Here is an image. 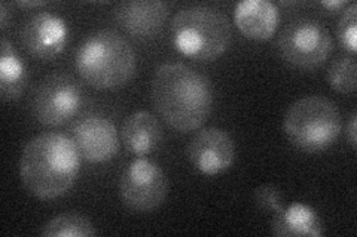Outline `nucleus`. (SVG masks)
Instances as JSON below:
<instances>
[{
	"mask_svg": "<svg viewBox=\"0 0 357 237\" xmlns=\"http://www.w3.org/2000/svg\"><path fill=\"white\" fill-rule=\"evenodd\" d=\"M170 3L158 0H130L115 6L114 18L116 24L128 35L148 39L162 30L170 13Z\"/></svg>",
	"mask_w": 357,
	"mask_h": 237,
	"instance_id": "nucleus-12",
	"label": "nucleus"
},
{
	"mask_svg": "<svg viewBox=\"0 0 357 237\" xmlns=\"http://www.w3.org/2000/svg\"><path fill=\"white\" fill-rule=\"evenodd\" d=\"M277 48L286 63L299 69H316L331 55L332 36L320 21L296 18L280 33Z\"/></svg>",
	"mask_w": 357,
	"mask_h": 237,
	"instance_id": "nucleus-7",
	"label": "nucleus"
},
{
	"mask_svg": "<svg viewBox=\"0 0 357 237\" xmlns=\"http://www.w3.org/2000/svg\"><path fill=\"white\" fill-rule=\"evenodd\" d=\"M82 106V89L69 74L43 77L30 97V111L40 125L57 128L76 116Z\"/></svg>",
	"mask_w": 357,
	"mask_h": 237,
	"instance_id": "nucleus-6",
	"label": "nucleus"
},
{
	"mask_svg": "<svg viewBox=\"0 0 357 237\" xmlns=\"http://www.w3.org/2000/svg\"><path fill=\"white\" fill-rule=\"evenodd\" d=\"M186 156L203 175L227 172L236 159V144L231 135L220 128H203L188 144Z\"/></svg>",
	"mask_w": 357,
	"mask_h": 237,
	"instance_id": "nucleus-10",
	"label": "nucleus"
},
{
	"mask_svg": "<svg viewBox=\"0 0 357 237\" xmlns=\"http://www.w3.org/2000/svg\"><path fill=\"white\" fill-rule=\"evenodd\" d=\"M172 40L182 55L197 61H213L227 52L232 31L228 17L219 8L192 5L173 17Z\"/></svg>",
	"mask_w": 357,
	"mask_h": 237,
	"instance_id": "nucleus-4",
	"label": "nucleus"
},
{
	"mask_svg": "<svg viewBox=\"0 0 357 237\" xmlns=\"http://www.w3.org/2000/svg\"><path fill=\"white\" fill-rule=\"evenodd\" d=\"M75 63L82 81L97 89L126 86L137 67L136 52L130 42L109 28L88 35L77 48Z\"/></svg>",
	"mask_w": 357,
	"mask_h": 237,
	"instance_id": "nucleus-3",
	"label": "nucleus"
},
{
	"mask_svg": "<svg viewBox=\"0 0 357 237\" xmlns=\"http://www.w3.org/2000/svg\"><path fill=\"white\" fill-rule=\"evenodd\" d=\"M169 195V178L162 167L146 157L132 161L119 179V196L124 206L136 213L158 209Z\"/></svg>",
	"mask_w": 357,
	"mask_h": 237,
	"instance_id": "nucleus-8",
	"label": "nucleus"
},
{
	"mask_svg": "<svg viewBox=\"0 0 357 237\" xmlns=\"http://www.w3.org/2000/svg\"><path fill=\"white\" fill-rule=\"evenodd\" d=\"M9 24V8H8V3L2 2L0 3V28H2V31L6 30Z\"/></svg>",
	"mask_w": 357,
	"mask_h": 237,
	"instance_id": "nucleus-23",
	"label": "nucleus"
},
{
	"mask_svg": "<svg viewBox=\"0 0 357 237\" xmlns=\"http://www.w3.org/2000/svg\"><path fill=\"white\" fill-rule=\"evenodd\" d=\"M164 140L160 120L149 111H136L121 126V141L127 152L144 157L153 153Z\"/></svg>",
	"mask_w": 357,
	"mask_h": 237,
	"instance_id": "nucleus-14",
	"label": "nucleus"
},
{
	"mask_svg": "<svg viewBox=\"0 0 357 237\" xmlns=\"http://www.w3.org/2000/svg\"><path fill=\"white\" fill-rule=\"evenodd\" d=\"M81 171V154L73 140L59 132L31 138L20 159V178L29 193L40 200L64 196Z\"/></svg>",
	"mask_w": 357,
	"mask_h": 237,
	"instance_id": "nucleus-2",
	"label": "nucleus"
},
{
	"mask_svg": "<svg viewBox=\"0 0 357 237\" xmlns=\"http://www.w3.org/2000/svg\"><path fill=\"white\" fill-rule=\"evenodd\" d=\"M337 36L342 48L350 54L357 52V5L350 3L345 6L344 13L338 21Z\"/></svg>",
	"mask_w": 357,
	"mask_h": 237,
	"instance_id": "nucleus-19",
	"label": "nucleus"
},
{
	"mask_svg": "<svg viewBox=\"0 0 357 237\" xmlns=\"http://www.w3.org/2000/svg\"><path fill=\"white\" fill-rule=\"evenodd\" d=\"M20 43L31 56L52 61L60 56L69 42V26L52 13H36L22 22L18 30Z\"/></svg>",
	"mask_w": 357,
	"mask_h": 237,
	"instance_id": "nucleus-9",
	"label": "nucleus"
},
{
	"mask_svg": "<svg viewBox=\"0 0 357 237\" xmlns=\"http://www.w3.org/2000/svg\"><path fill=\"white\" fill-rule=\"evenodd\" d=\"M2 56H0V97L8 101L18 99L29 82V72L24 61L15 51L14 44L8 39L0 43Z\"/></svg>",
	"mask_w": 357,
	"mask_h": 237,
	"instance_id": "nucleus-16",
	"label": "nucleus"
},
{
	"mask_svg": "<svg viewBox=\"0 0 357 237\" xmlns=\"http://www.w3.org/2000/svg\"><path fill=\"white\" fill-rule=\"evenodd\" d=\"M347 138L349 142L351 145V149H357V115L356 111H353V115L349 120V125H347Z\"/></svg>",
	"mask_w": 357,
	"mask_h": 237,
	"instance_id": "nucleus-21",
	"label": "nucleus"
},
{
	"mask_svg": "<svg viewBox=\"0 0 357 237\" xmlns=\"http://www.w3.org/2000/svg\"><path fill=\"white\" fill-rule=\"evenodd\" d=\"M73 141L81 157L89 163H106L119 149L115 123L105 116L89 115L75 125Z\"/></svg>",
	"mask_w": 357,
	"mask_h": 237,
	"instance_id": "nucleus-11",
	"label": "nucleus"
},
{
	"mask_svg": "<svg viewBox=\"0 0 357 237\" xmlns=\"http://www.w3.org/2000/svg\"><path fill=\"white\" fill-rule=\"evenodd\" d=\"M234 21L245 38L268 40L277 31L280 10L270 0H243L234 9Z\"/></svg>",
	"mask_w": 357,
	"mask_h": 237,
	"instance_id": "nucleus-13",
	"label": "nucleus"
},
{
	"mask_svg": "<svg viewBox=\"0 0 357 237\" xmlns=\"http://www.w3.org/2000/svg\"><path fill=\"white\" fill-rule=\"evenodd\" d=\"M342 128L338 107L319 95L304 97L290 106L284 115L283 131L299 152L314 154L337 142Z\"/></svg>",
	"mask_w": 357,
	"mask_h": 237,
	"instance_id": "nucleus-5",
	"label": "nucleus"
},
{
	"mask_svg": "<svg viewBox=\"0 0 357 237\" xmlns=\"http://www.w3.org/2000/svg\"><path fill=\"white\" fill-rule=\"evenodd\" d=\"M328 82L333 91L353 94L357 86V64L353 56L341 55L328 69Z\"/></svg>",
	"mask_w": 357,
	"mask_h": 237,
	"instance_id": "nucleus-18",
	"label": "nucleus"
},
{
	"mask_svg": "<svg viewBox=\"0 0 357 237\" xmlns=\"http://www.w3.org/2000/svg\"><path fill=\"white\" fill-rule=\"evenodd\" d=\"M320 6L325 8L328 13H338V10L347 6V3L342 2V0H328V2H321Z\"/></svg>",
	"mask_w": 357,
	"mask_h": 237,
	"instance_id": "nucleus-22",
	"label": "nucleus"
},
{
	"mask_svg": "<svg viewBox=\"0 0 357 237\" xmlns=\"http://www.w3.org/2000/svg\"><path fill=\"white\" fill-rule=\"evenodd\" d=\"M43 237H91L97 234L94 224L77 212L54 217L42 227Z\"/></svg>",
	"mask_w": 357,
	"mask_h": 237,
	"instance_id": "nucleus-17",
	"label": "nucleus"
},
{
	"mask_svg": "<svg viewBox=\"0 0 357 237\" xmlns=\"http://www.w3.org/2000/svg\"><path fill=\"white\" fill-rule=\"evenodd\" d=\"M271 233L278 237H317L325 234V222L311 206L298 202L274 213Z\"/></svg>",
	"mask_w": 357,
	"mask_h": 237,
	"instance_id": "nucleus-15",
	"label": "nucleus"
},
{
	"mask_svg": "<svg viewBox=\"0 0 357 237\" xmlns=\"http://www.w3.org/2000/svg\"><path fill=\"white\" fill-rule=\"evenodd\" d=\"M255 203L259 209L275 213L283 208L282 191L273 184L261 186L255 190Z\"/></svg>",
	"mask_w": 357,
	"mask_h": 237,
	"instance_id": "nucleus-20",
	"label": "nucleus"
},
{
	"mask_svg": "<svg viewBox=\"0 0 357 237\" xmlns=\"http://www.w3.org/2000/svg\"><path fill=\"white\" fill-rule=\"evenodd\" d=\"M151 101L167 125L188 133L206 123L213 106V88L206 76L189 65L167 63L153 74Z\"/></svg>",
	"mask_w": 357,
	"mask_h": 237,
	"instance_id": "nucleus-1",
	"label": "nucleus"
},
{
	"mask_svg": "<svg viewBox=\"0 0 357 237\" xmlns=\"http://www.w3.org/2000/svg\"><path fill=\"white\" fill-rule=\"evenodd\" d=\"M18 6H22V8H38V6H43V5H47V2H38V0H35V2H18L17 3Z\"/></svg>",
	"mask_w": 357,
	"mask_h": 237,
	"instance_id": "nucleus-24",
	"label": "nucleus"
}]
</instances>
